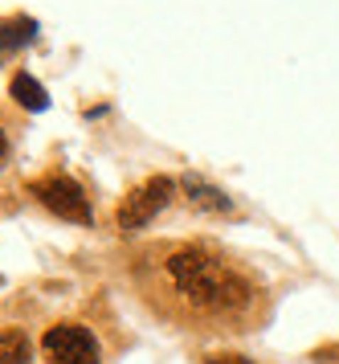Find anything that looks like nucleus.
Masks as SVG:
<instances>
[{
	"label": "nucleus",
	"instance_id": "obj_1",
	"mask_svg": "<svg viewBox=\"0 0 339 364\" xmlns=\"http://www.w3.org/2000/svg\"><path fill=\"white\" fill-rule=\"evenodd\" d=\"M163 274L172 291L196 311H237L249 303V287L242 274H233L221 258L205 250H176L163 262Z\"/></svg>",
	"mask_w": 339,
	"mask_h": 364
},
{
	"label": "nucleus",
	"instance_id": "obj_2",
	"mask_svg": "<svg viewBox=\"0 0 339 364\" xmlns=\"http://www.w3.org/2000/svg\"><path fill=\"white\" fill-rule=\"evenodd\" d=\"M45 360L49 364H102V348H98L95 331L78 328V323H58L45 331Z\"/></svg>",
	"mask_w": 339,
	"mask_h": 364
},
{
	"label": "nucleus",
	"instance_id": "obj_3",
	"mask_svg": "<svg viewBox=\"0 0 339 364\" xmlns=\"http://www.w3.org/2000/svg\"><path fill=\"white\" fill-rule=\"evenodd\" d=\"M33 197L41 200L49 213L65 217V221H78V225H90V200L78 188V181H70L62 172H53V176L33 184Z\"/></svg>",
	"mask_w": 339,
	"mask_h": 364
},
{
	"label": "nucleus",
	"instance_id": "obj_4",
	"mask_svg": "<svg viewBox=\"0 0 339 364\" xmlns=\"http://www.w3.org/2000/svg\"><path fill=\"white\" fill-rule=\"evenodd\" d=\"M172 193H176V184L168 181V176H151V181H144L135 193H127L123 205H119V230H144L147 221L172 200Z\"/></svg>",
	"mask_w": 339,
	"mask_h": 364
},
{
	"label": "nucleus",
	"instance_id": "obj_5",
	"mask_svg": "<svg viewBox=\"0 0 339 364\" xmlns=\"http://www.w3.org/2000/svg\"><path fill=\"white\" fill-rule=\"evenodd\" d=\"M184 188H188V197H193V205H200V209H209V213H225L229 209V197H221L217 188H209V184L200 181V176H184Z\"/></svg>",
	"mask_w": 339,
	"mask_h": 364
},
{
	"label": "nucleus",
	"instance_id": "obj_6",
	"mask_svg": "<svg viewBox=\"0 0 339 364\" xmlns=\"http://www.w3.org/2000/svg\"><path fill=\"white\" fill-rule=\"evenodd\" d=\"M13 99L21 102V107H29V111H45L49 107L45 86L37 82V78H29V74H16L13 78Z\"/></svg>",
	"mask_w": 339,
	"mask_h": 364
},
{
	"label": "nucleus",
	"instance_id": "obj_7",
	"mask_svg": "<svg viewBox=\"0 0 339 364\" xmlns=\"http://www.w3.org/2000/svg\"><path fill=\"white\" fill-rule=\"evenodd\" d=\"M29 37H37V21L29 17H9L0 25V41H4V53L21 50V46H29Z\"/></svg>",
	"mask_w": 339,
	"mask_h": 364
},
{
	"label": "nucleus",
	"instance_id": "obj_8",
	"mask_svg": "<svg viewBox=\"0 0 339 364\" xmlns=\"http://www.w3.org/2000/svg\"><path fill=\"white\" fill-rule=\"evenodd\" d=\"M33 360V348H29V336L25 331L9 328L0 336V364H29Z\"/></svg>",
	"mask_w": 339,
	"mask_h": 364
},
{
	"label": "nucleus",
	"instance_id": "obj_9",
	"mask_svg": "<svg viewBox=\"0 0 339 364\" xmlns=\"http://www.w3.org/2000/svg\"><path fill=\"white\" fill-rule=\"evenodd\" d=\"M205 364H254V360H245V356H237V352H225V356H209Z\"/></svg>",
	"mask_w": 339,
	"mask_h": 364
}]
</instances>
